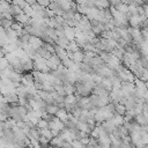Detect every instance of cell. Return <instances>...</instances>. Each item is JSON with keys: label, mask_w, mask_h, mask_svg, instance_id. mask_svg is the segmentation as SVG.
<instances>
[{"label": "cell", "mask_w": 148, "mask_h": 148, "mask_svg": "<svg viewBox=\"0 0 148 148\" xmlns=\"http://www.w3.org/2000/svg\"><path fill=\"white\" fill-rule=\"evenodd\" d=\"M47 128L49 130H52V131H57V132H60L62 128H64V123L60 121L56 116L54 118L47 123Z\"/></svg>", "instance_id": "6da1fadb"}, {"label": "cell", "mask_w": 148, "mask_h": 148, "mask_svg": "<svg viewBox=\"0 0 148 148\" xmlns=\"http://www.w3.org/2000/svg\"><path fill=\"white\" fill-rule=\"evenodd\" d=\"M28 43L30 44V46H31L34 50H37L38 47L43 46V44H44L39 37H35V36H30V38H29V42H28Z\"/></svg>", "instance_id": "7a4b0ae2"}, {"label": "cell", "mask_w": 148, "mask_h": 148, "mask_svg": "<svg viewBox=\"0 0 148 148\" xmlns=\"http://www.w3.org/2000/svg\"><path fill=\"white\" fill-rule=\"evenodd\" d=\"M83 58H84V56H83V51H82V50H77V51H75V52H72L71 60H72L73 62L80 64V62L83 61Z\"/></svg>", "instance_id": "3957f363"}, {"label": "cell", "mask_w": 148, "mask_h": 148, "mask_svg": "<svg viewBox=\"0 0 148 148\" xmlns=\"http://www.w3.org/2000/svg\"><path fill=\"white\" fill-rule=\"evenodd\" d=\"M54 116H56L60 121H62V123H65V121L68 120V112H67L65 109H59Z\"/></svg>", "instance_id": "277c9868"}, {"label": "cell", "mask_w": 148, "mask_h": 148, "mask_svg": "<svg viewBox=\"0 0 148 148\" xmlns=\"http://www.w3.org/2000/svg\"><path fill=\"white\" fill-rule=\"evenodd\" d=\"M64 34H65V37L71 42V40H74L75 38V29L74 28H71V27H66L64 29Z\"/></svg>", "instance_id": "5b68a950"}, {"label": "cell", "mask_w": 148, "mask_h": 148, "mask_svg": "<svg viewBox=\"0 0 148 148\" xmlns=\"http://www.w3.org/2000/svg\"><path fill=\"white\" fill-rule=\"evenodd\" d=\"M39 130L36 127V126H34V127H31L30 130H29V132H28V134H27V138L28 139H36V140H38L39 139Z\"/></svg>", "instance_id": "8992f818"}, {"label": "cell", "mask_w": 148, "mask_h": 148, "mask_svg": "<svg viewBox=\"0 0 148 148\" xmlns=\"http://www.w3.org/2000/svg\"><path fill=\"white\" fill-rule=\"evenodd\" d=\"M147 116L142 114V113H138L134 116V121L138 124V125H147Z\"/></svg>", "instance_id": "52a82bcc"}, {"label": "cell", "mask_w": 148, "mask_h": 148, "mask_svg": "<svg viewBox=\"0 0 148 148\" xmlns=\"http://www.w3.org/2000/svg\"><path fill=\"white\" fill-rule=\"evenodd\" d=\"M77 50H81V49H80L79 45L75 43V40H71V42L66 45V47H65V51H68V52H75V51H77Z\"/></svg>", "instance_id": "ba28073f"}, {"label": "cell", "mask_w": 148, "mask_h": 148, "mask_svg": "<svg viewBox=\"0 0 148 148\" xmlns=\"http://www.w3.org/2000/svg\"><path fill=\"white\" fill-rule=\"evenodd\" d=\"M111 121H112V124L116 127H118V126H120V125L124 124V118L120 114H113V117L111 118Z\"/></svg>", "instance_id": "9c48e42d"}, {"label": "cell", "mask_w": 148, "mask_h": 148, "mask_svg": "<svg viewBox=\"0 0 148 148\" xmlns=\"http://www.w3.org/2000/svg\"><path fill=\"white\" fill-rule=\"evenodd\" d=\"M62 142H64V140H62L60 136H54V138H52V139L50 140V146H52V147H59V148H61V146H62Z\"/></svg>", "instance_id": "30bf717a"}, {"label": "cell", "mask_w": 148, "mask_h": 148, "mask_svg": "<svg viewBox=\"0 0 148 148\" xmlns=\"http://www.w3.org/2000/svg\"><path fill=\"white\" fill-rule=\"evenodd\" d=\"M58 110H59V108L57 105H54V104H46V106H45V111L49 114H53L54 116Z\"/></svg>", "instance_id": "8fae6325"}, {"label": "cell", "mask_w": 148, "mask_h": 148, "mask_svg": "<svg viewBox=\"0 0 148 148\" xmlns=\"http://www.w3.org/2000/svg\"><path fill=\"white\" fill-rule=\"evenodd\" d=\"M125 111H126V109H125V106H124L123 104H120V103H116V104H114V112H116L114 114L124 116Z\"/></svg>", "instance_id": "7c38bea8"}, {"label": "cell", "mask_w": 148, "mask_h": 148, "mask_svg": "<svg viewBox=\"0 0 148 148\" xmlns=\"http://www.w3.org/2000/svg\"><path fill=\"white\" fill-rule=\"evenodd\" d=\"M39 135L43 136V138H45V139H47L49 141L52 139V134H51V131L49 128H42V130H39Z\"/></svg>", "instance_id": "4fadbf2b"}, {"label": "cell", "mask_w": 148, "mask_h": 148, "mask_svg": "<svg viewBox=\"0 0 148 148\" xmlns=\"http://www.w3.org/2000/svg\"><path fill=\"white\" fill-rule=\"evenodd\" d=\"M64 91H65V95H72L75 92V88H74V84H64Z\"/></svg>", "instance_id": "5bb4252c"}, {"label": "cell", "mask_w": 148, "mask_h": 148, "mask_svg": "<svg viewBox=\"0 0 148 148\" xmlns=\"http://www.w3.org/2000/svg\"><path fill=\"white\" fill-rule=\"evenodd\" d=\"M75 102H76V97H75L74 94H72V95H66V96L64 97V103H67V104H75Z\"/></svg>", "instance_id": "9a60e30c"}, {"label": "cell", "mask_w": 148, "mask_h": 148, "mask_svg": "<svg viewBox=\"0 0 148 148\" xmlns=\"http://www.w3.org/2000/svg\"><path fill=\"white\" fill-rule=\"evenodd\" d=\"M36 127L39 128V130H42V128H47V121L44 120V119H39V120L37 121V124H36Z\"/></svg>", "instance_id": "2e32d148"}, {"label": "cell", "mask_w": 148, "mask_h": 148, "mask_svg": "<svg viewBox=\"0 0 148 148\" xmlns=\"http://www.w3.org/2000/svg\"><path fill=\"white\" fill-rule=\"evenodd\" d=\"M8 65H9V62L6 60V58H5V57H1V58H0V69H1V71L6 69Z\"/></svg>", "instance_id": "e0dca14e"}, {"label": "cell", "mask_w": 148, "mask_h": 148, "mask_svg": "<svg viewBox=\"0 0 148 148\" xmlns=\"http://www.w3.org/2000/svg\"><path fill=\"white\" fill-rule=\"evenodd\" d=\"M71 145H72V148H86V146H83L80 140H73L71 141Z\"/></svg>", "instance_id": "ac0fdd59"}, {"label": "cell", "mask_w": 148, "mask_h": 148, "mask_svg": "<svg viewBox=\"0 0 148 148\" xmlns=\"http://www.w3.org/2000/svg\"><path fill=\"white\" fill-rule=\"evenodd\" d=\"M18 38H20V39H21L23 43H28V42H29V38H30V35L23 30V34H22V35H21Z\"/></svg>", "instance_id": "d6986e66"}, {"label": "cell", "mask_w": 148, "mask_h": 148, "mask_svg": "<svg viewBox=\"0 0 148 148\" xmlns=\"http://www.w3.org/2000/svg\"><path fill=\"white\" fill-rule=\"evenodd\" d=\"M36 2H37L39 6H42L43 8H46V7H49V5H50V0H36Z\"/></svg>", "instance_id": "ffe728a7"}, {"label": "cell", "mask_w": 148, "mask_h": 148, "mask_svg": "<svg viewBox=\"0 0 148 148\" xmlns=\"http://www.w3.org/2000/svg\"><path fill=\"white\" fill-rule=\"evenodd\" d=\"M89 138H90V136H86V138H82V139H80V142H81L83 146H87V145L89 143Z\"/></svg>", "instance_id": "44dd1931"}, {"label": "cell", "mask_w": 148, "mask_h": 148, "mask_svg": "<svg viewBox=\"0 0 148 148\" xmlns=\"http://www.w3.org/2000/svg\"><path fill=\"white\" fill-rule=\"evenodd\" d=\"M61 148H72V145H71V142H69V141H65V140H64Z\"/></svg>", "instance_id": "7402d4cb"}, {"label": "cell", "mask_w": 148, "mask_h": 148, "mask_svg": "<svg viewBox=\"0 0 148 148\" xmlns=\"http://www.w3.org/2000/svg\"><path fill=\"white\" fill-rule=\"evenodd\" d=\"M24 1H25V3H27L28 6H31V5L36 3V0H24Z\"/></svg>", "instance_id": "603a6c76"}, {"label": "cell", "mask_w": 148, "mask_h": 148, "mask_svg": "<svg viewBox=\"0 0 148 148\" xmlns=\"http://www.w3.org/2000/svg\"><path fill=\"white\" fill-rule=\"evenodd\" d=\"M76 2H77V5H86V2H87V0H76Z\"/></svg>", "instance_id": "cb8c5ba5"}, {"label": "cell", "mask_w": 148, "mask_h": 148, "mask_svg": "<svg viewBox=\"0 0 148 148\" xmlns=\"http://www.w3.org/2000/svg\"><path fill=\"white\" fill-rule=\"evenodd\" d=\"M27 148H31V147H27Z\"/></svg>", "instance_id": "d4e9b609"}]
</instances>
